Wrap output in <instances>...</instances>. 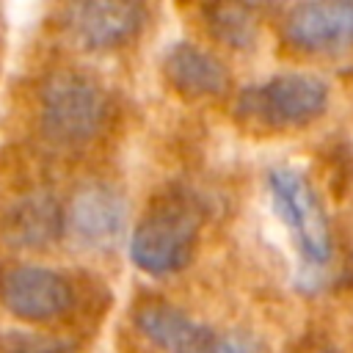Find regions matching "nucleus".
Instances as JSON below:
<instances>
[{
  "mask_svg": "<svg viewBox=\"0 0 353 353\" xmlns=\"http://www.w3.org/2000/svg\"><path fill=\"white\" fill-rule=\"evenodd\" d=\"M199 207L185 193H171L149 207L130 237V259L149 276H168L182 270L196 245Z\"/></svg>",
  "mask_w": 353,
  "mask_h": 353,
  "instance_id": "f257e3e1",
  "label": "nucleus"
},
{
  "mask_svg": "<svg viewBox=\"0 0 353 353\" xmlns=\"http://www.w3.org/2000/svg\"><path fill=\"white\" fill-rule=\"evenodd\" d=\"M108 97L102 85L74 69L52 72L39 91L41 132L58 146H83L102 130Z\"/></svg>",
  "mask_w": 353,
  "mask_h": 353,
  "instance_id": "f03ea898",
  "label": "nucleus"
},
{
  "mask_svg": "<svg viewBox=\"0 0 353 353\" xmlns=\"http://www.w3.org/2000/svg\"><path fill=\"white\" fill-rule=\"evenodd\" d=\"M328 85L309 72H281L237 94V113L259 127L290 130L323 116Z\"/></svg>",
  "mask_w": 353,
  "mask_h": 353,
  "instance_id": "7ed1b4c3",
  "label": "nucleus"
},
{
  "mask_svg": "<svg viewBox=\"0 0 353 353\" xmlns=\"http://www.w3.org/2000/svg\"><path fill=\"white\" fill-rule=\"evenodd\" d=\"M268 188L273 196V210L290 229L295 248L309 268H323L334 254L328 215L309 185V179L295 168H273L268 174Z\"/></svg>",
  "mask_w": 353,
  "mask_h": 353,
  "instance_id": "20e7f679",
  "label": "nucleus"
},
{
  "mask_svg": "<svg viewBox=\"0 0 353 353\" xmlns=\"http://www.w3.org/2000/svg\"><path fill=\"white\" fill-rule=\"evenodd\" d=\"M3 306L25 323H52L74 303L69 279L44 265H17L0 276Z\"/></svg>",
  "mask_w": 353,
  "mask_h": 353,
  "instance_id": "39448f33",
  "label": "nucleus"
},
{
  "mask_svg": "<svg viewBox=\"0 0 353 353\" xmlns=\"http://www.w3.org/2000/svg\"><path fill=\"white\" fill-rule=\"evenodd\" d=\"M284 39L309 55L353 50V3H298L284 17Z\"/></svg>",
  "mask_w": 353,
  "mask_h": 353,
  "instance_id": "423d86ee",
  "label": "nucleus"
},
{
  "mask_svg": "<svg viewBox=\"0 0 353 353\" xmlns=\"http://www.w3.org/2000/svg\"><path fill=\"white\" fill-rule=\"evenodd\" d=\"M127 221L121 193L108 182H85L66 207V232L88 248H105L119 240Z\"/></svg>",
  "mask_w": 353,
  "mask_h": 353,
  "instance_id": "0eeeda50",
  "label": "nucleus"
},
{
  "mask_svg": "<svg viewBox=\"0 0 353 353\" xmlns=\"http://www.w3.org/2000/svg\"><path fill=\"white\" fill-rule=\"evenodd\" d=\"M143 6L138 3H77L66 8V28L85 50L105 52L127 44L143 28Z\"/></svg>",
  "mask_w": 353,
  "mask_h": 353,
  "instance_id": "6e6552de",
  "label": "nucleus"
},
{
  "mask_svg": "<svg viewBox=\"0 0 353 353\" xmlns=\"http://www.w3.org/2000/svg\"><path fill=\"white\" fill-rule=\"evenodd\" d=\"M63 229H66V210L50 190L41 188L17 196L0 221L3 240L22 251H41L52 245Z\"/></svg>",
  "mask_w": 353,
  "mask_h": 353,
  "instance_id": "1a4fd4ad",
  "label": "nucleus"
},
{
  "mask_svg": "<svg viewBox=\"0 0 353 353\" xmlns=\"http://www.w3.org/2000/svg\"><path fill=\"white\" fill-rule=\"evenodd\" d=\"M168 83L185 97H215L229 88V72L218 55L190 41H174L163 61Z\"/></svg>",
  "mask_w": 353,
  "mask_h": 353,
  "instance_id": "9d476101",
  "label": "nucleus"
},
{
  "mask_svg": "<svg viewBox=\"0 0 353 353\" xmlns=\"http://www.w3.org/2000/svg\"><path fill=\"white\" fill-rule=\"evenodd\" d=\"M135 325L163 353H196L212 334L165 301H149L138 306Z\"/></svg>",
  "mask_w": 353,
  "mask_h": 353,
  "instance_id": "9b49d317",
  "label": "nucleus"
},
{
  "mask_svg": "<svg viewBox=\"0 0 353 353\" xmlns=\"http://www.w3.org/2000/svg\"><path fill=\"white\" fill-rule=\"evenodd\" d=\"M204 14L212 36L229 47H248L256 36V19L245 6H210Z\"/></svg>",
  "mask_w": 353,
  "mask_h": 353,
  "instance_id": "f8f14e48",
  "label": "nucleus"
},
{
  "mask_svg": "<svg viewBox=\"0 0 353 353\" xmlns=\"http://www.w3.org/2000/svg\"><path fill=\"white\" fill-rule=\"evenodd\" d=\"M3 353H74V345L58 334L11 328L0 334Z\"/></svg>",
  "mask_w": 353,
  "mask_h": 353,
  "instance_id": "ddd939ff",
  "label": "nucleus"
},
{
  "mask_svg": "<svg viewBox=\"0 0 353 353\" xmlns=\"http://www.w3.org/2000/svg\"><path fill=\"white\" fill-rule=\"evenodd\" d=\"M196 353H262V347L248 334L226 331V334H210Z\"/></svg>",
  "mask_w": 353,
  "mask_h": 353,
  "instance_id": "4468645a",
  "label": "nucleus"
}]
</instances>
